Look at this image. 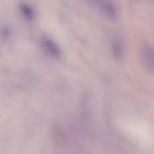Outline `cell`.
<instances>
[{
  "label": "cell",
  "instance_id": "cell-1",
  "mask_svg": "<svg viewBox=\"0 0 154 154\" xmlns=\"http://www.w3.org/2000/svg\"><path fill=\"white\" fill-rule=\"evenodd\" d=\"M89 2L100 12L101 14L111 21L117 18L116 8L111 0H88Z\"/></svg>",
  "mask_w": 154,
  "mask_h": 154
},
{
  "label": "cell",
  "instance_id": "cell-2",
  "mask_svg": "<svg viewBox=\"0 0 154 154\" xmlns=\"http://www.w3.org/2000/svg\"><path fill=\"white\" fill-rule=\"evenodd\" d=\"M153 49L147 45L141 51V58L142 63L146 69L150 73L153 72Z\"/></svg>",
  "mask_w": 154,
  "mask_h": 154
},
{
  "label": "cell",
  "instance_id": "cell-3",
  "mask_svg": "<svg viewBox=\"0 0 154 154\" xmlns=\"http://www.w3.org/2000/svg\"><path fill=\"white\" fill-rule=\"evenodd\" d=\"M43 47L46 52L52 57H57L60 56V50L57 45L50 38H45L43 41Z\"/></svg>",
  "mask_w": 154,
  "mask_h": 154
},
{
  "label": "cell",
  "instance_id": "cell-4",
  "mask_svg": "<svg viewBox=\"0 0 154 154\" xmlns=\"http://www.w3.org/2000/svg\"><path fill=\"white\" fill-rule=\"evenodd\" d=\"M112 51L114 57L117 60H119L122 57L123 49L122 45L119 40H114L112 45Z\"/></svg>",
  "mask_w": 154,
  "mask_h": 154
},
{
  "label": "cell",
  "instance_id": "cell-5",
  "mask_svg": "<svg viewBox=\"0 0 154 154\" xmlns=\"http://www.w3.org/2000/svg\"><path fill=\"white\" fill-rule=\"evenodd\" d=\"M55 140L58 146H62L66 140V137L63 131L60 127H57L54 131Z\"/></svg>",
  "mask_w": 154,
  "mask_h": 154
},
{
  "label": "cell",
  "instance_id": "cell-6",
  "mask_svg": "<svg viewBox=\"0 0 154 154\" xmlns=\"http://www.w3.org/2000/svg\"><path fill=\"white\" fill-rule=\"evenodd\" d=\"M22 11L24 16L28 19H32L33 17V13L32 9L26 5H23L21 8Z\"/></svg>",
  "mask_w": 154,
  "mask_h": 154
}]
</instances>
